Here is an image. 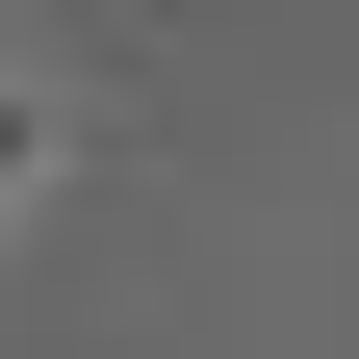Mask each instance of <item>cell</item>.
<instances>
[{"label":"cell","instance_id":"obj_1","mask_svg":"<svg viewBox=\"0 0 359 359\" xmlns=\"http://www.w3.org/2000/svg\"><path fill=\"white\" fill-rule=\"evenodd\" d=\"M0 180H26V77H0Z\"/></svg>","mask_w":359,"mask_h":359}]
</instances>
